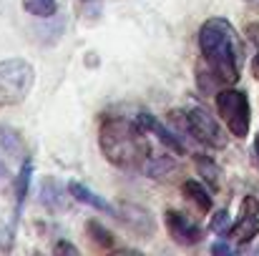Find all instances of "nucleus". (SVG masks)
Returning a JSON list of instances; mask_svg holds the SVG:
<instances>
[{
    "mask_svg": "<svg viewBox=\"0 0 259 256\" xmlns=\"http://www.w3.org/2000/svg\"><path fill=\"white\" fill-rule=\"evenodd\" d=\"M199 50L206 71L217 83H237L242 71V43L237 30L224 18H209L199 28Z\"/></svg>",
    "mask_w": 259,
    "mask_h": 256,
    "instance_id": "f257e3e1",
    "label": "nucleus"
},
{
    "mask_svg": "<svg viewBox=\"0 0 259 256\" xmlns=\"http://www.w3.org/2000/svg\"><path fill=\"white\" fill-rule=\"evenodd\" d=\"M101 151L118 169H139L149 161V141L139 121H126L121 116H111L101 123Z\"/></svg>",
    "mask_w": 259,
    "mask_h": 256,
    "instance_id": "f03ea898",
    "label": "nucleus"
},
{
    "mask_svg": "<svg viewBox=\"0 0 259 256\" xmlns=\"http://www.w3.org/2000/svg\"><path fill=\"white\" fill-rule=\"evenodd\" d=\"M35 83V71L23 58L0 61V108L18 106L28 98Z\"/></svg>",
    "mask_w": 259,
    "mask_h": 256,
    "instance_id": "7ed1b4c3",
    "label": "nucleus"
},
{
    "mask_svg": "<svg viewBox=\"0 0 259 256\" xmlns=\"http://www.w3.org/2000/svg\"><path fill=\"white\" fill-rule=\"evenodd\" d=\"M171 118H176L181 123V128H186L199 143L211 146V148H224L227 146V133L222 131V126L217 123V118L204 106H191L186 113L174 111Z\"/></svg>",
    "mask_w": 259,
    "mask_h": 256,
    "instance_id": "20e7f679",
    "label": "nucleus"
},
{
    "mask_svg": "<svg viewBox=\"0 0 259 256\" xmlns=\"http://www.w3.org/2000/svg\"><path fill=\"white\" fill-rule=\"evenodd\" d=\"M217 111L224 118L227 128L237 138L249 136V123H252V111H249V98L242 90L234 88H222L217 90Z\"/></svg>",
    "mask_w": 259,
    "mask_h": 256,
    "instance_id": "39448f33",
    "label": "nucleus"
},
{
    "mask_svg": "<svg viewBox=\"0 0 259 256\" xmlns=\"http://www.w3.org/2000/svg\"><path fill=\"white\" fill-rule=\"evenodd\" d=\"M259 234V201L254 196H247L244 201H242V216H239V221L232 226V231H229V236L237 241V244H249L254 236Z\"/></svg>",
    "mask_w": 259,
    "mask_h": 256,
    "instance_id": "423d86ee",
    "label": "nucleus"
},
{
    "mask_svg": "<svg viewBox=\"0 0 259 256\" xmlns=\"http://www.w3.org/2000/svg\"><path fill=\"white\" fill-rule=\"evenodd\" d=\"M164 219H166V229H169L171 239L179 246H196V244L204 239L201 226H196V224H194L189 216H184L181 211H166Z\"/></svg>",
    "mask_w": 259,
    "mask_h": 256,
    "instance_id": "0eeeda50",
    "label": "nucleus"
},
{
    "mask_svg": "<svg viewBox=\"0 0 259 256\" xmlns=\"http://www.w3.org/2000/svg\"><path fill=\"white\" fill-rule=\"evenodd\" d=\"M118 219L131 229V231H136V234H141V236H154V231H156V221H154V216L146 211V209H141V206H136V203H121V209H118Z\"/></svg>",
    "mask_w": 259,
    "mask_h": 256,
    "instance_id": "6e6552de",
    "label": "nucleus"
},
{
    "mask_svg": "<svg viewBox=\"0 0 259 256\" xmlns=\"http://www.w3.org/2000/svg\"><path fill=\"white\" fill-rule=\"evenodd\" d=\"M136 121H139V126H141L144 131H151V133H154V136H156V138L169 148V151H174V153H184V143L174 136L169 128H164V126L151 116V113H139V118H136Z\"/></svg>",
    "mask_w": 259,
    "mask_h": 256,
    "instance_id": "1a4fd4ad",
    "label": "nucleus"
},
{
    "mask_svg": "<svg viewBox=\"0 0 259 256\" xmlns=\"http://www.w3.org/2000/svg\"><path fill=\"white\" fill-rule=\"evenodd\" d=\"M68 193H71L78 203H88V206H93V209H98V211H106V214H111V216H118V211H116L106 198H101L98 193H93L91 188H86V186L78 183V181H71V183H68Z\"/></svg>",
    "mask_w": 259,
    "mask_h": 256,
    "instance_id": "9d476101",
    "label": "nucleus"
},
{
    "mask_svg": "<svg viewBox=\"0 0 259 256\" xmlns=\"http://www.w3.org/2000/svg\"><path fill=\"white\" fill-rule=\"evenodd\" d=\"M30 176H33V164L25 159L20 171H18V178H15V219L23 211V203H25V196H28V186H30Z\"/></svg>",
    "mask_w": 259,
    "mask_h": 256,
    "instance_id": "9b49d317",
    "label": "nucleus"
},
{
    "mask_svg": "<svg viewBox=\"0 0 259 256\" xmlns=\"http://www.w3.org/2000/svg\"><path fill=\"white\" fill-rule=\"evenodd\" d=\"M0 151L10 159H23L25 156V146H23V138L8 128V126H0Z\"/></svg>",
    "mask_w": 259,
    "mask_h": 256,
    "instance_id": "f8f14e48",
    "label": "nucleus"
},
{
    "mask_svg": "<svg viewBox=\"0 0 259 256\" xmlns=\"http://www.w3.org/2000/svg\"><path fill=\"white\" fill-rule=\"evenodd\" d=\"M181 188H184V196H186L199 211H209V209H211V196H209V191H206L199 181H186Z\"/></svg>",
    "mask_w": 259,
    "mask_h": 256,
    "instance_id": "ddd939ff",
    "label": "nucleus"
},
{
    "mask_svg": "<svg viewBox=\"0 0 259 256\" xmlns=\"http://www.w3.org/2000/svg\"><path fill=\"white\" fill-rule=\"evenodd\" d=\"M23 10L35 18H51L58 10V0H23Z\"/></svg>",
    "mask_w": 259,
    "mask_h": 256,
    "instance_id": "4468645a",
    "label": "nucleus"
},
{
    "mask_svg": "<svg viewBox=\"0 0 259 256\" xmlns=\"http://www.w3.org/2000/svg\"><path fill=\"white\" fill-rule=\"evenodd\" d=\"M194 164H196L199 173H201V176L211 183V188H217V186H219V173H222V171H219V166H217L211 159H206V156L196 153V156H194Z\"/></svg>",
    "mask_w": 259,
    "mask_h": 256,
    "instance_id": "2eb2a0df",
    "label": "nucleus"
},
{
    "mask_svg": "<svg viewBox=\"0 0 259 256\" xmlns=\"http://www.w3.org/2000/svg\"><path fill=\"white\" fill-rule=\"evenodd\" d=\"M144 169H146V173H149L151 178H164V176H169V173L176 171V164L166 156V159H151V161H146Z\"/></svg>",
    "mask_w": 259,
    "mask_h": 256,
    "instance_id": "dca6fc26",
    "label": "nucleus"
},
{
    "mask_svg": "<svg viewBox=\"0 0 259 256\" xmlns=\"http://www.w3.org/2000/svg\"><path fill=\"white\" fill-rule=\"evenodd\" d=\"M88 234H91V239L98 244V246H103V249H111L113 246V234L108 231V229H103L98 221H88Z\"/></svg>",
    "mask_w": 259,
    "mask_h": 256,
    "instance_id": "f3484780",
    "label": "nucleus"
},
{
    "mask_svg": "<svg viewBox=\"0 0 259 256\" xmlns=\"http://www.w3.org/2000/svg\"><path fill=\"white\" fill-rule=\"evenodd\" d=\"M247 40H249L252 48H254V56H252V76L259 78V23H249V25H247Z\"/></svg>",
    "mask_w": 259,
    "mask_h": 256,
    "instance_id": "a211bd4d",
    "label": "nucleus"
},
{
    "mask_svg": "<svg viewBox=\"0 0 259 256\" xmlns=\"http://www.w3.org/2000/svg\"><path fill=\"white\" fill-rule=\"evenodd\" d=\"M40 191H43V203H48L51 209H58L61 206V201H58L61 198V188H58V183L53 178H46Z\"/></svg>",
    "mask_w": 259,
    "mask_h": 256,
    "instance_id": "6ab92c4d",
    "label": "nucleus"
},
{
    "mask_svg": "<svg viewBox=\"0 0 259 256\" xmlns=\"http://www.w3.org/2000/svg\"><path fill=\"white\" fill-rule=\"evenodd\" d=\"M209 229H211V231H217V234H222V236H227V234L232 231V216H229V211H227V209L217 211V214L211 216Z\"/></svg>",
    "mask_w": 259,
    "mask_h": 256,
    "instance_id": "aec40b11",
    "label": "nucleus"
},
{
    "mask_svg": "<svg viewBox=\"0 0 259 256\" xmlns=\"http://www.w3.org/2000/svg\"><path fill=\"white\" fill-rule=\"evenodd\" d=\"M10 246H13V231L0 226V251H8Z\"/></svg>",
    "mask_w": 259,
    "mask_h": 256,
    "instance_id": "412c9836",
    "label": "nucleus"
},
{
    "mask_svg": "<svg viewBox=\"0 0 259 256\" xmlns=\"http://www.w3.org/2000/svg\"><path fill=\"white\" fill-rule=\"evenodd\" d=\"M53 254H78V249L71 244V241H58L56 246H53Z\"/></svg>",
    "mask_w": 259,
    "mask_h": 256,
    "instance_id": "4be33fe9",
    "label": "nucleus"
},
{
    "mask_svg": "<svg viewBox=\"0 0 259 256\" xmlns=\"http://www.w3.org/2000/svg\"><path fill=\"white\" fill-rule=\"evenodd\" d=\"M211 251H214V254H222V256H232V246H229L227 241H219V244L211 246Z\"/></svg>",
    "mask_w": 259,
    "mask_h": 256,
    "instance_id": "5701e85b",
    "label": "nucleus"
},
{
    "mask_svg": "<svg viewBox=\"0 0 259 256\" xmlns=\"http://www.w3.org/2000/svg\"><path fill=\"white\" fill-rule=\"evenodd\" d=\"M244 3H247V5H252L254 10H259V0H244Z\"/></svg>",
    "mask_w": 259,
    "mask_h": 256,
    "instance_id": "b1692460",
    "label": "nucleus"
},
{
    "mask_svg": "<svg viewBox=\"0 0 259 256\" xmlns=\"http://www.w3.org/2000/svg\"><path fill=\"white\" fill-rule=\"evenodd\" d=\"M0 176H8V166L5 164H0Z\"/></svg>",
    "mask_w": 259,
    "mask_h": 256,
    "instance_id": "393cba45",
    "label": "nucleus"
},
{
    "mask_svg": "<svg viewBox=\"0 0 259 256\" xmlns=\"http://www.w3.org/2000/svg\"><path fill=\"white\" fill-rule=\"evenodd\" d=\"M257 151H259V136H257Z\"/></svg>",
    "mask_w": 259,
    "mask_h": 256,
    "instance_id": "a878e982",
    "label": "nucleus"
}]
</instances>
